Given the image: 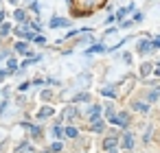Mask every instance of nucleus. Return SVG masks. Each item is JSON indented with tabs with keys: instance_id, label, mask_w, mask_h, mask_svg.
I'll list each match as a JSON object with an SVG mask.
<instances>
[{
	"instance_id": "nucleus-4",
	"label": "nucleus",
	"mask_w": 160,
	"mask_h": 153,
	"mask_svg": "<svg viewBox=\"0 0 160 153\" xmlns=\"http://www.w3.org/2000/svg\"><path fill=\"white\" fill-rule=\"evenodd\" d=\"M123 147H125V149H132V147H134V138H132V134H125V136H123Z\"/></svg>"
},
{
	"instance_id": "nucleus-19",
	"label": "nucleus",
	"mask_w": 160,
	"mask_h": 153,
	"mask_svg": "<svg viewBox=\"0 0 160 153\" xmlns=\"http://www.w3.org/2000/svg\"><path fill=\"white\" fill-rule=\"evenodd\" d=\"M156 74H158V76H160V66H158V68H156Z\"/></svg>"
},
{
	"instance_id": "nucleus-12",
	"label": "nucleus",
	"mask_w": 160,
	"mask_h": 153,
	"mask_svg": "<svg viewBox=\"0 0 160 153\" xmlns=\"http://www.w3.org/2000/svg\"><path fill=\"white\" fill-rule=\"evenodd\" d=\"M66 136L75 138V136H77V129H75V127H68V129H66Z\"/></svg>"
},
{
	"instance_id": "nucleus-5",
	"label": "nucleus",
	"mask_w": 160,
	"mask_h": 153,
	"mask_svg": "<svg viewBox=\"0 0 160 153\" xmlns=\"http://www.w3.org/2000/svg\"><path fill=\"white\" fill-rule=\"evenodd\" d=\"M134 110H136V112H147L149 105H147V103H141V101H138V103H134Z\"/></svg>"
},
{
	"instance_id": "nucleus-8",
	"label": "nucleus",
	"mask_w": 160,
	"mask_h": 153,
	"mask_svg": "<svg viewBox=\"0 0 160 153\" xmlns=\"http://www.w3.org/2000/svg\"><path fill=\"white\" fill-rule=\"evenodd\" d=\"M99 114H101V107H99V105L90 107V118H99Z\"/></svg>"
},
{
	"instance_id": "nucleus-1",
	"label": "nucleus",
	"mask_w": 160,
	"mask_h": 153,
	"mask_svg": "<svg viewBox=\"0 0 160 153\" xmlns=\"http://www.w3.org/2000/svg\"><path fill=\"white\" fill-rule=\"evenodd\" d=\"M110 120H112L114 125H119V127H127V116H125V114H114Z\"/></svg>"
},
{
	"instance_id": "nucleus-17",
	"label": "nucleus",
	"mask_w": 160,
	"mask_h": 153,
	"mask_svg": "<svg viewBox=\"0 0 160 153\" xmlns=\"http://www.w3.org/2000/svg\"><path fill=\"white\" fill-rule=\"evenodd\" d=\"M15 68H18V64H15V59H11L9 61V70H15Z\"/></svg>"
},
{
	"instance_id": "nucleus-11",
	"label": "nucleus",
	"mask_w": 160,
	"mask_h": 153,
	"mask_svg": "<svg viewBox=\"0 0 160 153\" xmlns=\"http://www.w3.org/2000/svg\"><path fill=\"white\" fill-rule=\"evenodd\" d=\"M103 46H92V48H88V55H92V53H101Z\"/></svg>"
},
{
	"instance_id": "nucleus-3",
	"label": "nucleus",
	"mask_w": 160,
	"mask_h": 153,
	"mask_svg": "<svg viewBox=\"0 0 160 153\" xmlns=\"http://www.w3.org/2000/svg\"><path fill=\"white\" fill-rule=\"evenodd\" d=\"M70 24V20H64V18H53L51 20V27L53 29H57V27H68Z\"/></svg>"
},
{
	"instance_id": "nucleus-6",
	"label": "nucleus",
	"mask_w": 160,
	"mask_h": 153,
	"mask_svg": "<svg viewBox=\"0 0 160 153\" xmlns=\"http://www.w3.org/2000/svg\"><path fill=\"white\" fill-rule=\"evenodd\" d=\"M103 129V122L99 118H92V131H101Z\"/></svg>"
},
{
	"instance_id": "nucleus-2",
	"label": "nucleus",
	"mask_w": 160,
	"mask_h": 153,
	"mask_svg": "<svg viewBox=\"0 0 160 153\" xmlns=\"http://www.w3.org/2000/svg\"><path fill=\"white\" fill-rule=\"evenodd\" d=\"M138 50H141V53H151V50H154V42L143 39V42L138 44Z\"/></svg>"
},
{
	"instance_id": "nucleus-16",
	"label": "nucleus",
	"mask_w": 160,
	"mask_h": 153,
	"mask_svg": "<svg viewBox=\"0 0 160 153\" xmlns=\"http://www.w3.org/2000/svg\"><path fill=\"white\" fill-rule=\"evenodd\" d=\"M53 136H57V138L61 136V129H59V127H53Z\"/></svg>"
},
{
	"instance_id": "nucleus-13",
	"label": "nucleus",
	"mask_w": 160,
	"mask_h": 153,
	"mask_svg": "<svg viewBox=\"0 0 160 153\" xmlns=\"http://www.w3.org/2000/svg\"><path fill=\"white\" fill-rule=\"evenodd\" d=\"M101 94H103V96H114V90H112V88H103Z\"/></svg>"
},
{
	"instance_id": "nucleus-14",
	"label": "nucleus",
	"mask_w": 160,
	"mask_h": 153,
	"mask_svg": "<svg viewBox=\"0 0 160 153\" xmlns=\"http://www.w3.org/2000/svg\"><path fill=\"white\" fill-rule=\"evenodd\" d=\"M15 20H18V22H24V11L18 9V11H15Z\"/></svg>"
},
{
	"instance_id": "nucleus-9",
	"label": "nucleus",
	"mask_w": 160,
	"mask_h": 153,
	"mask_svg": "<svg viewBox=\"0 0 160 153\" xmlns=\"http://www.w3.org/2000/svg\"><path fill=\"white\" fill-rule=\"evenodd\" d=\"M15 50H18V53H27V44L24 42H18L15 44Z\"/></svg>"
},
{
	"instance_id": "nucleus-7",
	"label": "nucleus",
	"mask_w": 160,
	"mask_h": 153,
	"mask_svg": "<svg viewBox=\"0 0 160 153\" xmlns=\"http://www.w3.org/2000/svg\"><path fill=\"white\" fill-rule=\"evenodd\" d=\"M103 147L110 151V149H114V147H116V138H107L105 142H103Z\"/></svg>"
},
{
	"instance_id": "nucleus-10",
	"label": "nucleus",
	"mask_w": 160,
	"mask_h": 153,
	"mask_svg": "<svg viewBox=\"0 0 160 153\" xmlns=\"http://www.w3.org/2000/svg\"><path fill=\"white\" fill-rule=\"evenodd\" d=\"M51 114H53V110H51V107H46V110H42V112H40V118H46V116H51Z\"/></svg>"
},
{
	"instance_id": "nucleus-18",
	"label": "nucleus",
	"mask_w": 160,
	"mask_h": 153,
	"mask_svg": "<svg viewBox=\"0 0 160 153\" xmlns=\"http://www.w3.org/2000/svg\"><path fill=\"white\" fill-rule=\"evenodd\" d=\"M154 48H160V35H158V37L154 39Z\"/></svg>"
},
{
	"instance_id": "nucleus-15",
	"label": "nucleus",
	"mask_w": 160,
	"mask_h": 153,
	"mask_svg": "<svg viewBox=\"0 0 160 153\" xmlns=\"http://www.w3.org/2000/svg\"><path fill=\"white\" fill-rule=\"evenodd\" d=\"M149 70H151V66H149V64H143V68H141V72H143V74H149Z\"/></svg>"
}]
</instances>
